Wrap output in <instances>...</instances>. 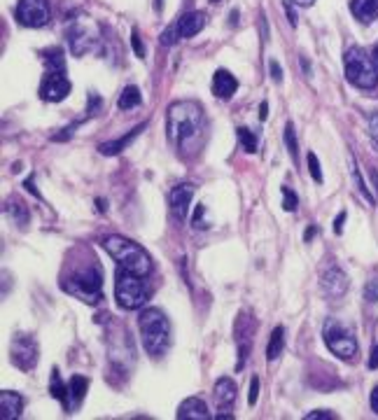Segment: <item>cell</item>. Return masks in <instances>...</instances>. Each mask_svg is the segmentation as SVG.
Here are the masks:
<instances>
[{
    "label": "cell",
    "mask_w": 378,
    "mask_h": 420,
    "mask_svg": "<svg viewBox=\"0 0 378 420\" xmlns=\"http://www.w3.org/2000/svg\"><path fill=\"white\" fill-rule=\"evenodd\" d=\"M285 12H287V19H290L292 26H297V14H294V3H285Z\"/></svg>",
    "instance_id": "40"
},
{
    "label": "cell",
    "mask_w": 378,
    "mask_h": 420,
    "mask_svg": "<svg viewBox=\"0 0 378 420\" xmlns=\"http://www.w3.org/2000/svg\"><path fill=\"white\" fill-rule=\"evenodd\" d=\"M49 0H21L17 5V21L26 28H40L49 24Z\"/></svg>",
    "instance_id": "9"
},
{
    "label": "cell",
    "mask_w": 378,
    "mask_h": 420,
    "mask_svg": "<svg viewBox=\"0 0 378 420\" xmlns=\"http://www.w3.org/2000/svg\"><path fill=\"white\" fill-rule=\"evenodd\" d=\"M374 61H376V66H378V45L374 47Z\"/></svg>",
    "instance_id": "49"
},
{
    "label": "cell",
    "mask_w": 378,
    "mask_h": 420,
    "mask_svg": "<svg viewBox=\"0 0 378 420\" xmlns=\"http://www.w3.org/2000/svg\"><path fill=\"white\" fill-rule=\"evenodd\" d=\"M364 299L369 304H378V278H371L367 285H364Z\"/></svg>",
    "instance_id": "32"
},
{
    "label": "cell",
    "mask_w": 378,
    "mask_h": 420,
    "mask_svg": "<svg viewBox=\"0 0 378 420\" xmlns=\"http://www.w3.org/2000/svg\"><path fill=\"white\" fill-rule=\"evenodd\" d=\"M350 12L362 24H371L378 17V0H350Z\"/></svg>",
    "instance_id": "21"
},
{
    "label": "cell",
    "mask_w": 378,
    "mask_h": 420,
    "mask_svg": "<svg viewBox=\"0 0 378 420\" xmlns=\"http://www.w3.org/2000/svg\"><path fill=\"white\" fill-rule=\"evenodd\" d=\"M283 140H285L287 150H290V157L297 161L299 159V145H297V131H294V124H285Z\"/></svg>",
    "instance_id": "26"
},
{
    "label": "cell",
    "mask_w": 378,
    "mask_h": 420,
    "mask_svg": "<svg viewBox=\"0 0 378 420\" xmlns=\"http://www.w3.org/2000/svg\"><path fill=\"white\" fill-rule=\"evenodd\" d=\"M213 397H215V404L220 406L222 411H227L234 406L236 402V383L231 381V378H220V381L215 383V390H213Z\"/></svg>",
    "instance_id": "19"
},
{
    "label": "cell",
    "mask_w": 378,
    "mask_h": 420,
    "mask_svg": "<svg viewBox=\"0 0 378 420\" xmlns=\"http://www.w3.org/2000/svg\"><path fill=\"white\" fill-rule=\"evenodd\" d=\"M369 369H378V343H376L374 350H371V355H369Z\"/></svg>",
    "instance_id": "42"
},
{
    "label": "cell",
    "mask_w": 378,
    "mask_h": 420,
    "mask_svg": "<svg viewBox=\"0 0 378 420\" xmlns=\"http://www.w3.org/2000/svg\"><path fill=\"white\" fill-rule=\"evenodd\" d=\"M285 348V327L278 325L269 336V346H266V360H278Z\"/></svg>",
    "instance_id": "23"
},
{
    "label": "cell",
    "mask_w": 378,
    "mask_h": 420,
    "mask_svg": "<svg viewBox=\"0 0 378 420\" xmlns=\"http://www.w3.org/2000/svg\"><path fill=\"white\" fill-rule=\"evenodd\" d=\"M322 418H327V420H336L339 416H336V413H332V411H322V409L306 413V420H322Z\"/></svg>",
    "instance_id": "35"
},
{
    "label": "cell",
    "mask_w": 378,
    "mask_h": 420,
    "mask_svg": "<svg viewBox=\"0 0 378 420\" xmlns=\"http://www.w3.org/2000/svg\"><path fill=\"white\" fill-rule=\"evenodd\" d=\"M68 42H70V49H73L75 54H87L89 49L94 47L96 33L94 31H87V28L82 26V21H77V24L70 28Z\"/></svg>",
    "instance_id": "13"
},
{
    "label": "cell",
    "mask_w": 378,
    "mask_h": 420,
    "mask_svg": "<svg viewBox=\"0 0 378 420\" xmlns=\"http://www.w3.org/2000/svg\"><path fill=\"white\" fill-rule=\"evenodd\" d=\"M140 101H143V96H140V89L133 87V84H129L122 94H119V101H117V108L119 110H131L136 108V105H140Z\"/></svg>",
    "instance_id": "24"
},
{
    "label": "cell",
    "mask_w": 378,
    "mask_h": 420,
    "mask_svg": "<svg viewBox=\"0 0 378 420\" xmlns=\"http://www.w3.org/2000/svg\"><path fill=\"white\" fill-rule=\"evenodd\" d=\"M42 59H45L47 73H66V56H63V49L52 47L42 52Z\"/></svg>",
    "instance_id": "22"
},
{
    "label": "cell",
    "mask_w": 378,
    "mask_h": 420,
    "mask_svg": "<svg viewBox=\"0 0 378 420\" xmlns=\"http://www.w3.org/2000/svg\"><path fill=\"white\" fill-rule=\"evenodd\" d=\"M61 287L75 299L94 306L98 304V299H103V273L98 266H89L82 273H75L73 278L61 280Z\"/></svg>",
    "instance_id": "5"
},
{
    "label": "cell",
    "mask_w": 378,
    "mask_h": 420,
    "mask_svg": "<svg viewBox=\"0 0 378 420\" xmlns=\"http://www.w3.org/2000/svg\"><path fill=\"white\" fill-rule=\"evenodd\" d=\"M238 140H241V145H243L245 152H250V154L257 152V136L250 129L241 126V129H238Z\"/></svg>",
    "instance_id": "27"
},
{
    "label": "cell",
    "mask_w": 378,
    "mask_h": 420,
    "mask_svg": "<svg viewBox=\"0 0 378 420\" xmlns=\"http://www.w3.org/2000/svg\"><path fill=\"white\" fill-rule=\"evenodd\" d=\"M131 45H133V52H136L140 59L145 56V45H143V40H140V33L133 28V33H131Z\"/></svg>",
    "instance_id": "34"
},
{
    "label": "cell",
    "mask_w": 378,
    "mask_h": 420,
    "mask_svg": "<svg viewBox=\"0 0 378 420\" xmlns=\"http://www.w3.org/2000/svg\"><path fill=\"white\" fill-rule=\"evenodd\" d=\"M115 299L117 306L124 311H136L150 299V287L143 280V276H133V273L117 269V283H115Z\"/></svg>",
    "instance_id": "6"
},
{
    "label": "cell",
    "mask_w": 378,
    "mask_h": 420,
    "mask_svg": "<svg viewBox=\"0 0 378 420\" xmlns=\"http://www.w3.org/2000/svg\"><path fill=\"white\" fill-rule=\"evenodd\" d=\"M315 231H318V229H315V227H311V229H308V231H306V234H304V241H306V243H308V241H311V238L315 236Z\"/></svg>",
    "instance_id": "47"
},
{
    "label": "cell",
    "mask_w": 378,
    "mask_h": 420,
    "mask_svg": "<svg viewBox=\"0 0 378 420\" xmlns=\"http://www.w3.org/2000/svg\"><path fill=\"white\" fill-rule=\"evenodd\" d=\"M17 206H19V203H12V206H7V203H5V213H10L19 224H24L28 220V210L26 208H17Z\"/></svg>",
    "instance_id": "33"
},
{
    "label": "cell",
    "mask_w": 378,
    "mask_h": 420,
    "mask_svg": "<svg viewBox=\"0 0 378 420\" xmlns=\"http://www.w3.org/2000/svg\"><path fill=\"white\" fill-rule=\"evenodd\" d=\"M297 206H299L297 194H294L290 187H283V208L287 210V213H294V210H297Z\"/></svg>",
    "instance_id": "29"
},
{
    "label": "cell",
    "mask_w": 378,
    "mask_h": 420,
    "mask_svg": "<svg viewBox=\"0 0 378 420\" xmlns=\"http://www.w3.org/2000/svg\"><path fill=\"white\" fill-rule=\"evenodd\" d=\"M194 192H196V187L192 185V182H182V185L171 189V210H173V215L178 222H182L187 217L189 203H192V199H194Z\"/></svg>",
    "instance_id": "11"
},
{
    "label": "cell",
    "mask_w": 378,
    "mask_h": 420,
    "mask_svg": "<svg viewBox=\"0 0 378 420\" xmlns=\"http://www.w3.org/2000/svg\"><path fill=\"white\" fill-rule=\"evenodd\" d=\"M290 3H294V5H299V7H311L315 0H290Z\"/></svg>",
    "instance_id": "45"
},
{
    "label": "cell",
    "mask_w": 378,
    "mask_h": 420,
    "mask_svg": "<svg viewBox=\"0 0 378 420\" xmlns=\"http://www.w3.org/2000/svg\"><path fill=\"white\" fill-rule=\"evenodd\" d=\"M257 397H259V378L252 376V381H250V392H248V402H250V406L257 404Z\"/></svg>",
    "instance_id": "36"
},
{
    "label": "cell",
    "mask_w": 378,
    "mask_h": 420,
    "mask_svg": "<svg viewBox=\"0 0 378 420\" xmlns=\"http://www.w3.org/2000/svg\"><path fill=\"white\" fill-rule=\"evenodd\" d=\"M38 341L33 339L31 334H17L10 343V360L17 369L21 371H31L38 364Z\"/></svg>",
    "instance_id": "8"
},
{
    "label": "cell",
    "mask_w": 378,
    "mask_h": 420,
    "mask_svg": "<svg viewBox=\"0 0 378 420\" xmlns=\"http://www.w3.org/2000/svg\"><path fill=\"white\" fill-rule=\"evenodd\" d=\"M346 80L357 89H374L378 84V66L371 56L360 47H350L343 56Z\"/></svg>",
    "instance_id": "4"
},
{
    "label": "cell",
    "mask_w": 378,
    "mask_h": 420,
    "mask_svg": "<svg viewBox=\"0 0 378 420\" xmlns=\"http://www.w3.org/2000/svg\"><path fill=\"white\" fill-rule=\"evenodd\" d=\"M96 208L101 210V213H105V208H108V201H105V199H96Z\"/></svg>",
    "instance_id": "46"
},
{
    "label": "cell",
    "mask_w": 378,
    "mask_h": 420,
    "mask_svg": "<svg viewBox=\"0 0 378 420\" xmlns=\"http://www.w3.org/2000/svg\"><path fill=\"white\" fill-rule=\"evenodd\" d=\"M168 140L180 150H192L203 136V110L194 101H178L166 112Z\"/></svg>",
    "instance_id": "1"
},
{
    "label": "cell",
    "mask_w": 378,
    "mask_h": 420,
    "mask_svg": "<svg viewBox=\"0 0 378 420\" xmlns=\"http://www.w3.org/2000/svg\"><path fill=\"white\" fill-rule=\"evenodd\" d=\"M371 180H374V187H376V194H378V171H371Z\"/></svg>",
    "instance_id": "48"
},
{
    "label": "cell",
    "mask_w": 378,
    "mask_h": 420,
    "mask_svg": "<svg viewBox=\"0 0 378 420\" xmlns=\"http://www.w3.org/2000/svg\"><path fill=\"white\" fill-rule=\"evenodd\" d=\"M138 329L147 355L161 357L171 346V322L159 308H145L138 318Z\"/></svg>",
    "instance_id": "3"
},
{
    "label": "cell",
    "mask_w": 378,
    "mask_h": 420,
    "mask_svg": "<svg viewBox=\"0 0 378 420\" xmlns=\"http://www.w3.org/2000/svg\"><path fill=\"white\" fill-rule=\"evenodd\" d=\"M350 166H353V175H355V180H357V189H360V194L364 196V201L369 203V206H374V199H371V194L367 192V187H364V180L360 178V171H357V166H355V159L350 157Z\"/></svg>",
    "instance_id": "31"
},
{
    "label": "cell",
    "mask_w": 378,
    "mask_h": 420,
    "mask_svg": "<svg viewBox=\"0 0 378 420\" xmlns=\"http://www.w3.org/2000/svg\"><path fill=\"white\" fill-rule=\"evenodd\" d=\"M346 217H348L346 210H341V213L336 215V220H334V234H341V231H343V224H346Z\"/></svg>",
    "instance_id": "38"
},
{
    "label": "cell",
    "mask_w": 378,
    "mask_h": 420,
    "mask_svg": "<svg viewBox=\"0 0 378 420\" xmlns=\"http://www.w3.org/2000/svg\"><path fill=\"white\" fill-rule=\"evenodd\" d=\"M203 213H206V208L203 206H196V213H194V217H192V224L196 229H206L208 227V222H203Z\"/></svg>",
    "instance_id": "37"
},
{
    "label": "cell",
    "mask_w": 378,
    "mask_h": 420,
    "mask_svg": "<svg viewBox=\"0 0 378 420\" xmlns=\"http://www.w3.org/2000/svg\"><path fill=\"white\" fill-rule=\"evenodd\" d=\"M371 411L378 413V385L374 390H371Z\"/></svg>",
    "instance_id": "43"
},
{
    "label": "cell",
    "mask_w": 378,
    "mask_h": 420,
    "mask_svg": "<svg viewBox=\"0 0 378 420\" xmlns=\"http://www.w3.org/2000/svg\"><path fill=\"white\" fill-rule=\"evenodd\" d=\"M320 285L327 297H341V294H346L348 290V276L341 269H336V266H329V269L322 273Z\"/></svg>",
    "instance_id": "12"
},
{
    "label": "cell",
    "mask_w": 378,
    "mask_h": 420,
    "mask_svg": "<svg viewBox=\"0 0 378 420\" xmlns=\"http://www.w3.org/2000/svg\"><path fill=\"white\" fill-rule=\"evenodd\" d=\"M49 392L54 395V399H59L61 404H66L68 399V385L61 383V376H59V369H52V383H49Z\"/></svg>",
    "instance_id": "25"
},
{
    "label": "cell",
    "mask_w": 378,
    "mask_h": 420,
    "mask_svg": "<svg viewBox=\"0 0 378 420\" xmlns=\"http://www.w3.org/2000/svg\"><path fill=\"white\" fill-rule=\"evenodd\" d=\"M322 339H325L329 353L336 355L339 360H353L357 355V339L355 332L348 325H343L336 318H329L322 329Z\"/></svg>",
    "instance_id": "7"
},
{
    "label": "cell",
    "mask_w": 378,
    "mask_h": 420,
    "mask_svg": "<svg viewBox=\"0 0 378 420\" xmlns=\"http://www.w3.org/2000/svg\"><path fill=\"white\" fill-rule=\"evenodd\" d=\"M213 3H217V0H213Z\"/></svg>",
    "instance_id": "50"
},
{
    "label": "cell",
    "mask_w": 378,
    "mask_h": 420,
    "mask_svg": "<svg viewBox=\"0 0 378 420\" xmlns=\"http://www.w3.org/2000/svg\"><path fill=\"white\" fill-rule=\"evenodd\" d=\"M369 131H371V138H374L378 145V112L369 117Z\"/></svg>",
    "instance_id": "39"
},
{
    "label": "cell",
    "mask_w": 378,
    "mask_h": 420,
    "mask_svg": "<svg viewBox=\"0 0 378 420\" xmlns=\"http://www.w3.org/2000/svg\"><path fill=\"white\" fill-rule=\"evenodd\" d=\"M306 159H308V173H311V178L320 185V182H322V171H320V161H318V157H315L313 152H308Z\"/></svg>",
    "instance_id": "30"
},
{
    "label": "cell",
    "mask_w": 378,
    "mask_h": 420,
    "mask_svg": "<svg viewBox=\"0 0 378 420\" xmlns=\"http://www.w3.org/2000/svg\"><path fill=\"white\" fill-rule=\"evenodd\" d=\"M24 411V397L19 392L3 390L0 392V418L3 420H17Z\"/></svg>",
    "instance_id": "15"
},
{
    "label": "cell",
    "mask_w": 378,
    "mask_h": 420,
    "mask_svg": "<svg viewBox=\"0 0 378 420\" xmlns=\"http://www.w3.org/2000/svg\"><path fill=\"white\" fill-rule=\"evenodd\" d=\"M180 40V31H178V24H171L166 28L164 33H161V45H166V47H171V45H175V42Z\"/></svg>",
    "instance_id": "28"
},
{
    "label": "cell",
    "mask_w": 378,
    "mask_h": 420,
    "mask_svg": "<svg viewBox=\"0 0 378 420\" xmlns=\"http://www.w3.org/2000/svg\"><path fill=\"white\" fill-rule=\"evenodd\" d=\"M145 122L140 124V126H136V129H131L129 133H126L124 138H117V140H110V143H103V145H98V150H101V154H105V157H115V154H119V152H124L126 147H129L133 140H136L140 133H143V129H145Z\"/></svg>",
    "instance_id": "20"
},
{
    "label": "cell",
    "mask_w": 378,
    "mask_h": 420,
    "mask_svg": "<svg viewBox=\"0 0 378 420\" xmlns=\"http://www.w3.org/2000/svg\"><path fill=\"white\" fill-rule=\"evenodd\" d=\"M238 91V80L234 75L229 73V70H215L213 75V94L217 98H231Z\"/></svg>",
    "instance_id": "18"
},
{
    "label": "cell",
    "mask_w": 378,
    "mask_h": 420,
    "mask_svg": "<svg viewBox=\"0 0 378 420\" xmlns=\"http://www.w3.org/2000/svg\"><path fill=\"white\" fill-rule=\"evenodd\" d=\"M175 24H178L180 38H194V35H199L203 28H206V14L199 10L187 12V14H182Z\"/></svg>",
    "instance_id": "14"
},
{
    "label": "cell",
    "mask_w": 378,
    "mask_h": 420,
    "mask_svg": "<svg viewBox=\"0 0 378 420\" xmlns=\"http://www.w3.org/2000/svg\"><path fill=\"white\" fill-rule=\"evenodd\" d=\"M70 94V80L63 73H47L40 84V98L49 103H59Z\"/></svg>",
    "instance_id": "10"
},
{
    "label": "cell",
    "mask_w": 378,
    "mask_h": 420,
    "mask_svg": "<svg viewBox=\"0 0 378 420\" xmlns=\"http://www.w3.org/2000/svg\"><path fill=\"white\" fill-rule=\"evenodd\" d=\"M266 117H269V103L262 101V105H259V119H262V122H264Z\"/></svg>",
    "instance_id": "44"
},
{
    "label": "cell",
    "mask_w": 378,
    "mask_h": 420,
    "mask_svg": "<svg viewBox=\"0 0 378 420\" xmlns=\"http://www.w3.org/2000/svg\"><path fill=\"white\" fill-rule=\"evenodd\" d=\"M103 248L105 252L115 259L119 269L133 273V276H150L154 264H152V257L147 255L145 248H140L138 243L129 241L124 236H108L103 241Z\"/></svg>",
    "instance_id": "2"
},
{
    "label": "cell",
    "mask_w": 378,
    "mask_h": 420,
    "mask_svg": "<svg viewBox=\"0 0 378 420\" xmlns=\"http://www.w3.org/2000/svg\"><path fill=\"white\" fill-rule=\"evenodd\" d=\"M87 390H89V378L87 376H73L68 381V399H66V409L73 413L77 406L84 402V397H87Z\"/></svg>",
    "instance_id": "17"
},
{
    "label": "cell",
    "mask_w": 378,
    "mask_h": 420,
    "mask_svg": "<svg viewBox=\"0 0 378 420\" xmlns=\"http://www.w3.org/2000/svg\"><path fill=\"white\" fill-rule=\"evenodd\" d=\"M178 418L180 420H208L210 411L203 399L199 397H187L185 402L178 406Z\"/></svg>",
    "instance_id": "16"
},
{
    "label": "cell",
    "mask_w": 378,
    "mask_h": 420,
    "mask_svg": "<svg viewBox=\"0 0 378 420\" xmlns=\"http://www.w3.org/2000/svg\"><path fill=\"white\" fill-rule=\"evenodd\" d=\"M271 77H273L276 82L283 80V70H280V66H278L276 61H271Z\"/></svg>",
    "instance_id": "41"
}]
</instances>
